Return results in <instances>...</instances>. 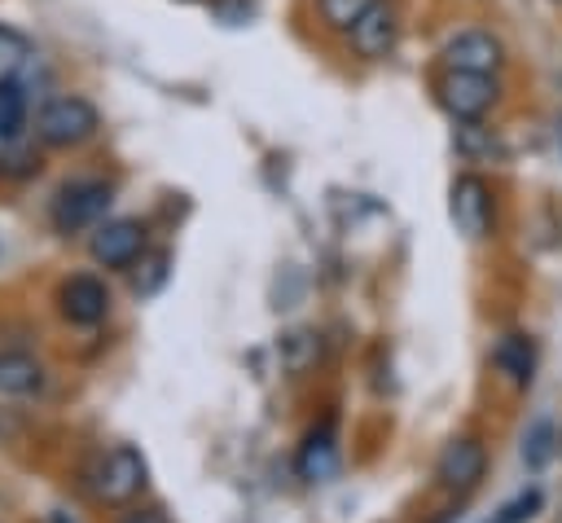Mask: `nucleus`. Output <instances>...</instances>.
Returning <instances> with one entry per match:
<instances>
[{"instance_id": "obj_18", "label": "nucleus", "mask_w": 562, "mask_h": 523, "mask_svg": "<svg viewBox=\"0 0 562 523\" xmlns=\"http://www.w3.org/2000/svg\"><path fill=\"white\" fill-rule=\"evenodd\" d=\"M316 360H321V338H316L312 330H294V334L281 338V365H285L290 374H303V369H312Z\"/></svg>"}, {"instance_id": "obj_21", "label": "nucleus", "mask_w": 562, "mask_h": 523, "mask_svg": "<svg viewBox=\"0 0 562 523\" xmlns=\"http://www.w3.org/2000/svg\"><path fill=\"white\" fill-rule=\"evenodd\" d=\"M167 264H171V259H167L162 251H158V255H149V259H145V268H149V272H145V281H136V290H140V294H154V290L167 281Z\"/></svg>"}, {"instance_id": "obj_26", "label": "nucleus", "mask_w": 562, "mask_h": 523, "mask_svg": "<svg viewBox=\"0 0 562 523\" xmlns=\"http://www.w3.org/2000/svg\"><path fill=\"white\" fill-rule=\"evenodd\" d=\"M558 141H562V127H558Z\"/></svg>"}, {"instance_id": "obj_27", "label": "nucleus", "mask_w": 562, "mask_h": 523, "mask_svg": "<svg viewBox=\"0 0 562 523\" xmlns=\"http://www.w3.org/2000/svg\"><path fill=\"white\" fill-rule=\"evenodd\" d=\"M184 4H193V0H184Z\"/></svg>"}, {"instance_id": "obj_11", "label": "nucleus", "mask_w": 562, "mask_h": 523, "mask_svg": "<svg viewBox=\"0 0 562 523\" xmlns=\"http://www.w3.org/2000/svg\"><path fill=\"white\" fill-rule=\"evenodd\" d=\"M452 145H457V154L465 158V163H505V141H501V132L496 127H487V119H474V123H457V132H452Z\"/></svg>"}, {"instance_id": "obj_19", "label": "nucleus", "mask_w": 562, "mask_h": 523, "mask_svg": "<svg viewBox=\"0 0 562 523\" xmlns=\"http://www.w3.org/2000/svg\"><path fill=\"white\" fill-rule=\"evenodd\" d=\"M26 57H31L26 40H22L18 31H9V26H0V84H9Z\"/></svg>"}, {"instance_id": "obj_23", "label": "nucleus", "mask_w": 562, "mask_h": 523, "mask_svg": "<svg viewBox=\"0 0 562 523\" xmlns=\"http://www.w3.org/2000/svg\"><path fill=\"white\" fill-rule=\"evenodd\" d=\"M123 523H167V514H162V510H136V514H127Z\"/></svg>"}, {"instance_id": "obj_7", "label": "nucleus", "mask_w": 562, "mask_h": 523, "mask_svg": "<svg viewBox=\"0 0 562 523\" xmlns=\"http://www.w3.org/2000/svg\"><path fill=\"white\" fill-rule=\"evenodd\" d=\"M400 31H404V18H400V4L395 0H373L360 22L347 31V48L360 57V62H386L400 44Z\"/></svg>"}, {"instance_id": "obj_24", "label": "nucleus", "mask_w": 562, "mask_h": 523, "mask_svg": "<svg viewBox=\"0 0 562 523\" xmlns=\"http://www.w3.org/2000/svg\"><path fill=\"white\" fill-rule=\"evenodd\" d=\"M53 523H75L70 514H61V510H53Z\"/></svg>"}, {"instance_id": "obj_17", "label": "nucleus", "mask_w": 562, "mask_h": 523, "mask_svg": "<svg viewBox=\"0 0 562 523\" xmlns=\"http://www.w3.org/2000/svg\"><path fill=\"white\" fill-rule=\"evenodd\" d=\"M22 127H26V92H22V84L9 79V84H0V145L18 141Z\"/></svg>"}, {"instance_id": "obj_8", "label": "nucleus", "mask_w": 562, "mask_h": 523, "mask_svg": "<svg viewBox=\"0 0 562 523\" xmlns=\"http://www.w3.org/2000/svg\"><path fill=\"white\" fill-rule=\"evenodd\" d=\"M88 251H92V259L101 268H132L145 255V224L132 220V215L101 220V224H92Z\"/></svg>"}, {"instance_id": "obj_9", "label": "nucleus", "mask_w": 562, "mask_h": 523, "mask_svg": "<svg viewBox=\"0 0 562 523\" xmlns=\"http://www.w3.org/2000/svg\"><path fill=\"white\" fill-rule=\"evenodd\" d=\"M483 470H487V448H483L474 435H452V439L439 448V457H435V475H439V483L452 488V492L479 488Z\"/></svg>"}, {"instance_id": "obj_1", "label": "nucleus", "mask_w": 562, "mask_h": 523, "mask_svg": "<svg viewBox=\"0 0 562 523\" xmlns=\"http://www.w3.org/2000/svg\"><path fill=\"white\" fill-rule=\"evenodd\" d=\"M101 132V110L83 92H61L48 97L35 114V136L48 149H79Z\"/></svg>"}, {"instance_id": "obj_2", "label": "nucleus", "mask_w": 562, "mask_h": 523, "mask_svg": "<svg viewBox=\"0 0 562 523\" xmlns=\"http://www.w3.org/2000/svg\"><path fill=\"white\" fill-rule=\"evenodd\" d=\"M505 97L501 75H474V70H443L435 79V101L452 123L487 119Z\"/></svg>"}, {"instance_id": "obj_28", "label": "nucleus", "mask_w": 562, "mask_h": 523, "mask_svg": "<svg viewBox=\"0 0 562 523\" xmlns=\"http://www.w3.org/2000/svg\"><path fill=\"white\" fill-rule=\"evenodd\" d=\"M558 444H562V439H558Z\"/></svg>"}, {"instance_id": "obj_16", "label": "nucleus", "mask_w": 562, "mask_h": 523, "mask_svg": "<svg viewBox=\"0 0 562 523\" xmlns=\"http://www.w3.org/2000/svg\"><path fill=\"white\" fill-rule=\"evenodd\" d=\"M299 470L303 479H329L334 475V435L329 431H312L303 453H299Z\"/></svg>"}, {"instance_id": "obj_10", "label": "nucleus", "mask_w": 562, "mask_h": 523, "mask_svg": "<svg viewBox=\"0 0 562 523\" xmlns=\"http://www.w3.org/2000/svg\"><path fill=\"white\" fill-rule=\"evenodd\" d=\"M110 308V290L101 277L92 272H75L66 286H61V316L75 321V325H97Z\"/></svg>"}, {"instance_id": "obj_5", "label": "nucleus", "mask_w": 562, "mask_h": 523, "mask_svg": "<svg viewBox=\"0 0 562 523\" xmlns=\"http://www.w3.org/2000/svg\"><path fill=\"white\" fill-rule=\"evenodd\" d=\"M114 202V185L110 180H97V176H79V180H66L53 198V229L57 233H79V229H92L105 220Z\"/></svg>"}, {"instance_id": "obj_14", "label": "nucleus", "mask_w": 562, "mask_h": 523, "mask_svg": "<svg viewBox=\"0 0 562 523\" xmlns=\"http://www.w3.org/2000/svg\"><path fill=\"white\" fill-rule=\"evenodd\" d=\"M369 4H373V0H312V13H316V22H321V31L347 35V31L360 22V13H364Z\"/></svg>"}, {"instance_id": "obj_15", "label": "nucleus", "mask_w": 562, "mask_h": 523, "mask_svg": "<svg viewBox=\"0 0 562 523\" xmlns=\"http://www.w3.org/2000/svg\"><path fill=\"white\" fill-rule=\"evenodd\" d=\"M553 448H558L553 422H549V418H536V422L527 426V435H522V466H527V470H544L549 457H553Z\"/></svg>"}, {"instance_id": "obj_20", "label": "nucleus", "mask_w": 562, "mask_h": 523, "mask_svg": "<svg viewBox=\"0 0 562 523\" xmlns=\"http://www.w3.org/2000/svg\"><path fill=\"white\" fill-rule=\"evenodd\" d=\"M536 510H540V492L531 488V492H522L518 501H509V505L501 510V523H527Z\"/></svg>"}, {"instance_id": "obj_13", "label": "nucleus", "mask_w": 562, "mask_h": 523, "mask_svg": "<svg viewBox=\"0 0 562 523\" xmlns=\"http://www.w3.org/2000/svg\"><path fill=\"white\" fill-rule=\"evenodd\" d=\"M44 369L26 352H0V400H22L40 387Z\"/></svg>"}, {"instance_id": "obj_6", "label": "nucleus", "mask_w": 562, "mask_h": 523, "mask_svg": "<svg viewBox=\"0 0 562 523\" xmlns=\"http://www.w3.org/2000/svg\"><path fill=\"white\" fill-rule=\"evenodd\" d=\"M448 215H452V224H457L461 237H470V242L492 237V220H496L492 185L479 171H461L452 180V189H448Z\"/></svg>"}, {"instance_id": "obj_3", "label": "nucleus", "mask_w": 562, "mask_h": 523, "mask_svg": "<svg viewBox=\"0 0 562 523\" xmlns=\"http://www.w3.org/2000/svg\"><path fill=\"white\" fill-rule=\"evenodd\" d=\"M88 488H92V497L101 505H127V501H136L140 488H145V457L132 444H114L88 470Z\"/></svg>"}, {"instance_id": "obj_12", "label": "nucleus", "mask_w": 562, "mask_h": 523, "mask_svg": "<svg viewBox=\"0 0 562 523\" xmlns=\"http://www.w3.org/2000/svg\"><path fill=\"white\" fill-rule=\"evenodd\" d=\"M492 365H496V374L509 387H527L531 382V369H536V343L527 334H505L492 347Z\"/></svg>"}, {"instance_id": "obj_22", "label": "nucleus", "mask_w": 562, "mask_h": 523, "mask_svg": "<svg viewBox=\"0 0 562 523\" xmlns=\"http://www.w3.org/2000/svg\"><path fill=\"white\" fill-rule=\"evenodd\" d=\"M211 9H215V13H220L228 26H241V22L250 18V4H246V0H215Z\"/></svg>"}, {"instance_id": "obj_25", "label": "nucleus", "mask_w": 562, "mask_h": 523, "mask_svg": "<svg viewBox=\"0 0 562 523\" xmlns=\"http://www.w3.org/2000/svg\"><path fill=\"white\" fill-rule=\"evenodd\" d=\"M544 4H553V9H558V13H562V0H544Z\"/></svg>"}, {"instance_id": "obj_4", "label": "nucleus", "mask_w": 562, "mask_h": 523, "mask_svg": "<svg viewBox=\"0 0 562 523\" xmlns=\"http://www.w3.org/2000/svg\"><path fill=\"white\" fill-rule=\"evenodd\" d=\"M443 70H474V75H501L509 66V48L492 26H457L439 48Z\"/></svg>"}]
</instances>
